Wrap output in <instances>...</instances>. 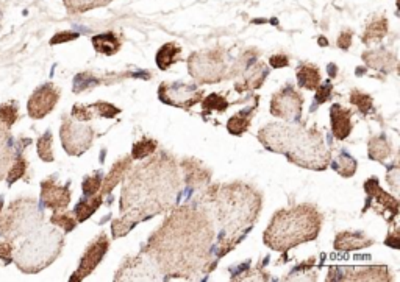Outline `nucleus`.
I'll return each instance as SVG.
<instances>
[{"label":"nucleus","mask_w":400,"mask_h":282,"mask_svg":"<svg viewBox=\"0 0 400 282\" xmlns=\"http://www.w3.org/2000/svg\"><path fill=\"white\" fill-rule=\"evenodd\" d=\"M216 228L204 206L179 207L149 239L141 253L147 254L164 278L197 279L208 273L213 259Z\"/></svg>","instance_id":"f257e3e1"},{"label":"nucleus","mask_w":400,"mask_h":282,"mask_svg":"<svg viewBox=\"0 0 400 282\" xmlns=\"http://www.w3.org/2000/svg\"><path fill=\"white\" fill-rule=\"evenodd\" d=\"M180 172L169 153H158L152 160L129 170L121 194V217L113 221L114 239L127 236L138 223L172 209L180 194Z\"/></svg>","instance_id":"f03ea898"},{"label":"nucleus","mask_w":400,"mask_h":282,"mask_svg":"<svg viewBox=\"0 0 400 282\" xmlns=\"http://www.w3.org/2000/svg\"><path fill=\"white\" fill-rule=\"evenodd\" d=\"M263 204L261 195L243 182L206 187L204 207L210 214L214 228L218 226V244L213 254L222 257L230 253L255 225Z\"/></svg>","instance_id":"7ed1b4c3"},{"label":"nucleus","mask_w":400,"mask_h":282,"mask_svg":"<svg viewBox=\"0 0 400 282\" xmlns=\"http://www.w3.org/2000/svg\"><path fill=\"white\" fill-rule=\"evenodd\" d=\"M266 150L285 155L288 161L304 169L322 172L331 162V152L318 127L300 122L269 123L258 131Z\"/></svg>","instance_id":"20e7f679"},{"label":"nucleus","mask_w":400,"mask_h":282,"mask_svg":"<svg viewBox=\"0 0 400 282\" xmlns=\"http://www.w3.org/2000/svg\"><path fill=\"white\" fill-rule=\"evenodd\" d=\"M321 226L322 214L313 204H299L274 214L263 234V242L274 251L286 253L291 248L314 240Z\"/></svg>","instance_id":"39448f33"},{"label":"nucleus","mask_w":400,"mask_h":282,"mask_svg":"<svg viewBox=\"0 0 400 282\" xmlns=\"http://www.w3.org/2000/svg\"><path fill=\"white\" fill-rule=\"evenodd\" d=\"M64 245V234L52 223H43L38 229L21 239L14 245L13 262L22 273L35 275L54 263Z\"/></svg>","instance_id":"423d86ee"},{"label":"nucleus","mask_w":400,"mask_h":282,"mask_svg":"<svg viewBox=\"0 0 400 282\" xmlns=\"http://www.w3.org/2000/svg\"><path fill=\"white\" fill-rule=\"evenodd\" d=\"M43 223H46V215L35 198H19L0 212V237L14 246L18 240L38 229Z\"/></svg>","instance_id":"0eeeda50"},{"label":"nucleus","mask_w":400,"mask_h":282,"mask_svg":"<svg viewBox=\"0 0 400 282\" xmlns=\"http://www.w3.org/2000/svg\"><path fill=\"white\" fill-rule=\"evenodd\" d=\"M189 75L202 85L219 83L230 78L236 73L235 68H230L227 55L222 48H210V51L194 52L186 63Z\"/></svg>","instance_id":"6e6552de"},{"label":"nucleus","mask_w":400,"mask_h":282,"mask_svg":"<svg viewBox=\"0 0 400 282\" xmlns=\"http://www.w3.org/2000/svg\"><path fill=\"white\" fill-rule=\"evenodd\" d=\"M60 137L66 153L69 156H81L93 145L96 132L86 122H80L64 115L60 128Z\"/></svg>","instance_id":"1a4fd4ad"},{"label":"nucleus","mask_w":400,"mask_h":282,"mask_svg":"<svg viewBox=\"0 0 400 282\" xmlns=\"http://www.w3.org/2000/svg\"><path fill=\"white\" fill-rule=\"evenodd\" d=\"M364 192H366V195H368V198H366L363 212L372 209L379 215H381V217L385 219L389 225L394 226L396 219L399 215L397 198L389 195L388 192H385V190L381 189L377 177H372L364 182Z\"/></svg>","instance_id":"9d476101"},{"label":"nucleus","mask_w":400,"mask_h":282,"mask_svg":"<svg viewBox=\"0 0 400 282\" xmlns=\"http://www.w3.org/2000/svg\"><path fill=\"white\" fill-rule=\"evenodd\" d=\"M204 94L202 88H199L197 85H186L183 81L161 83V86L158 88L160 102L186 111L202 100Z\"/></svg>","instance_id":"9b49d317"},{"label":"nucleus","mask_w":400,"mask_h":282,"mask_svg":"<svg viewBox=\"0 0 400 282\" xmlns=\"http://www.w3.org/2000/svg\"><path fill=\"white\" fill-rule=\"evenodd\" d=\"M304 95L293 85L281 88L277 94L272 95L271 114L274 118L286 122H300L302 118Z\"/></svg>","instance_id":"f8f14e48"},{"label":"nucleus","mask_w":400,"mask_h":282,"mask_svg":"<svg viewBox=\"0 0 400 282\" xmlns=\"http://www.w3.org/2000/svg\"><path fill=\"white\" fill-rule=\"evenodd\" d=\"M116 281H156L166 279L155 262L144 253H139L136 257H129L121 268L118 275L114 276Z\"/></svg>","instance_id":"ddd939ff"},{"label":"nucleus","mask_w":400,"mask_h":282,"mask_svg":"<svg viewBox=\"0 0 400 282\" xmlns=\"http://www.w3.org/2000/svg\"><path fill=\"white\" fill-rule=\"evenodd\" d=\"M60 89H58L54 83H46L35 89V93L31 94L27 103V111L31 119L39 120L44 119L47 114L55 110L56 103L60 102Z\"/></svg>","instance_id":"4468645a"},{"label":"nucleus","mask_w":400,"mask_h":282,"mask_svg":"<svg viewBox=\"0 0 400 282\" xmlns=\"http://www.w3.org/2000/svg\"><path fill=\"white\" fill-rule=\"evenodd\" d=\"M108 248H110V239L102 232L88 245L85 254L81 256L79 268L71 276V281H83L88 275H91L97 268V265L104 261Z\"/></svg>","instance_id":"2eb2a0df"},{"label":"nucleus","mask_w":400,"mask_h":282,"mask_svg":"<svg viewBox=\"0 0 400 282\" xmlns=\"http://www.w3.org/2000/svg\"><path fill=\"white\" fill-rule=\"evenodd\" d=\"M329 281H391L388 267H330Z\"/></svg>","instance_id":"dca6fc26"},{"label":"nucleus","mask_w":400,"mask_h":282,"mask_svg":"<svg viewBox=\"0 0 400 282\" xmlns=\"http://www.w3.org/2000/svg\"><path fill=\"white\" fill-rule=\"evenodd\" d=\"M71 203V187L69 184L58 186L55 177H50L41 182V204L52 211L68 209Z\"/></svg>","instance_id":"f3484780"},{"label":"nucleus","mask_w":400,"mask_h":282,"mask_svg":"<svg viewBox=\"0 0 400 282\" xmlns=\"http://www.w3.org/2000/svg\"><path fill=\"white\" fill-rule=\"evenodd\" d=\"M122 110L118 106L106 102H96L93 105H74L71 118L77 119L80 122H91L93 119H114L119 115Z\"/></svg>","instance_id":"a211bd4d"},{"label":"nucleus","mask_w":400,"mask_h":282,"mask_svg":"<svg viewBox=\"0 0 400 282\" xmlns=\"http://www.w3.org/2000/svg\"><path fill=\"white\" fill-rule=\"evenodd\" d=\"M241 73H243V80L236 83L235 89H236V93L243 94V93H247V90L261 88L266 77L269 75V69H268V66L263 63H254Z\"/></svg>","instance_id":"6ab92c4d"},{"label":"nucleus","mask_w":400,"mask_h":282,"mask_svg":"<svg viewBox=\"0 0 400 282\" xmlns=\"http://www.w3.org/2000/svg\"><path fill=\"white\" fill-rule=\"evenodd\" d=\"M330 120H331V131L333 136L338 140H344L352 132L354 123H352V111L346 110L341 105L335 103L330 108Z\"/></svg>","instance_id":"aec40b11"},{"label":"nucleus","mask_w":400,"mask_h":282,"mask_svg":"<svg viewBox=\"0 0 400 282\" xmlns=\"http://www.w3.org/2000/svg\"><path fill=\"white\" fill-rule=\"evenodd\" d=\"M16 155V147L13 145L11 131L0 122V181H2L8 170H10Z\"/></svg>","instance_id":"412c9836"},{"label":"nucleus","mask_w":400,"mask_h":282,"mask_svg":"<svg viewBox=\"0 0 400 282\" xmlns=\"http://www.w3.org/2000/svg\"><path fill=\"white\" fill-rule=\"evenodd\" d=\"M131 161H133L131 156H125L113 165L111 170L108 172V175L102 181V187H100V190L97 192L100 197L105 198L113 192V189L118 186V182L122 181V178L127 175L129 170L131 169Z\"/></svg>","instance_id":"4be33fe9"},{"label":"nucleus","mask_w":400,"mask_h":282,"mask_svg":"<svg viewBox=\"0 0 400 282\" xmlns=\"http://www.w3.org/2000/svg\"><path fill=\"white\" fill-rule=\"evenodd\" d=\"M388 19L383 14H374L372 18L366 22L364 33L361 35L363 43L371 47L375 44H380V41L388 35Z\"/></svg>","instance_id":"5701e85b"},{"label":"nucleus","mask_w":400,"mask_h":282,"mask_svg":"<svg viewBox=\"0 0 400 282\" xmlns=\"http://www.w3.org/2000/svg\"><path fill=\"white\" fill-rule=\"evenodd\" d=\"M375 240L368 237L364 232H339L335 239V250L338 251H354L361 250V248H369L374 245Z\"/></svg>","instance_id":"b1692460"},{"label":"nucleus","mask_w":400,"mask_h":282,"mask_svg":"<svg viewBox=\"0 0 400 282\" xmlns=\"http://www.w3.org/2000/svg\"><path fill=\"white\" fill-rule=\"evenodd\" d=\"M363 60L371 69L381 70L383 73H389L391 70H394L397 66L396 55L388 52L386 48H377V51L364 52Z\"/></svg>","instance_id":"393cba45"},{"label":"nucleus","mask_w":400,"mask_h":282,"mask_svg":"<svg viewBox=\"0 0 400 282\" xmlns=\"http://www.w3.org/2000/svg\"><path fill=\"white\" fill-rule=\"evenodd\" d=\"M183 173H185L186 178V186L189 187H197L199 184L208 187V182H210L211 173L208 169H204V165L199 161L194 160H185L181 162Z\"/></svg>","instance_id":"a878e982"},{"label":"nucleus","mask_w":400,"mask_h":282,"mask_svg":"<svg viewBox=\"0 0 400 282\" xmlns=\"http://www.w3.org/2000/svg\"><path fill=\"white\" fill-rule=\"evenodd\" d=\"M125 75H119V77H113V75H106V77H97L94 75L93 72H81L79 73L77 77L74 78V88L72 90L75 94H80L83 93V90H86V89H93L99 85H111V83H118L124 78Z\"/></svg>","instance_id":"bb28decb"},{"label":"nucleus","mask_w":400,"mask_h":282,"mask_svg":"<svg viewBox=\"0 0 400 282\" xmlns=\"http://www.w3.org/2000/svg\"><path fill=\"white\" fill-rule=\"evenodd\" d=\"M296 75H297V83L300 88H304L306 90H314L321 85L322 77H321V70L316 64L311 63H302L297 66L296 69Z\"/></svg>","instance_id":"cd10ccee"},{"label":"nucleus","mask_w":400,"mask_h":282,"mask_svg":"<svg viewBox=\"0 0 400 282\" xmlns=\"http://www.w3.org/2000/svg\"><path fill=\"white\" fill-rule=\"evenodd\" d=\"M91 43H93V47L97 53H102L106 56L116 55L122 47V39L119 35H116L114 31H106L102 33V35H96L91 39Z\"/></svg>","instance_id":"c85d7f7f"},{"label":"nucleus","mask_w":400,"mask_h":282,"mask_svg":"<svg viewBox=\"0 0 400 282\" xmlns=\"http://www.w3.org/2000/svg\"><path fill=\"white\" fill-rule=\"evenodd\" d=\"M258 106V100L254 103L252 108H244L243 111H239L238 114L233 115L227 122V131L233 136H243L244 132L250 128V120H252V115Z\"/></svg>","instance_id":"c756f323"},{"label":"nucleus","mask_w":400,"mask_h":282,"mask_svg":"<svg viewBox=\"0 0 400 282\" xmlns=\"http://www.w3.org/2000/svg\"><path fill=\"white\" fill-rule=\"evenodd\" d=\"M181 56V47L175 43L164 44L160 51L156 52V66L160 70H169L175 63L180 61Z\"/></svg>","instance_id":"7c9ffc66"},{"label":"nucleus","mask_w":400,"mask_h":282,"mask_svg":"<svg viewBox=\"0 0 400 282\" xmlns=\"http://www.w3.org/2000/svg\"><path fill=\"white\" fill-rule=\"evenodd\" d=\"M102 203H104V198L99 194L93 197H83L74 209L75 220H77V223H83L86 219H89L100 206H102Z\"/></svg>","instance_id":"2f4dec72"},{"label":"nucleus","mask_w":400,"mask_h":282,"mask_svg":"<svg viewBox=\"0 0 400 282\" xmlns=\"http://www.w3.org/2000/svg\"><path fill=\"white\" fill-rule=\"evenodd\" d=\"M369 157L372 161L383 162L393 155V148H391L389 140L385 135H380L377 137H372L369 140Z\"/></svg>","instance_id":"473e14b6"},{"label":"nucleus","mask_w":400,"mask_h":282,"mask_svg":"<svg viewBox=\"0 0 400 282\" xmlns=\"http://www.w3.org/2000/svg\"><path fill=\"white\" fill-rule=\"evenodd\" d=\"M22 148H24V147H22ZM22 148H21V150H19V148H16V155H14L13 164H11L10 170H8V173H6V182H8V186H11L13 182H16L18 179L24 178L25 173H27L29 162H27V160H25V157H24V155H22Z\"/></svg>","instance_id":"72a5a7b5"},{"label":"nucleus","mask_w":400,"mask_h":282,"mask_svg":"<svg viewBox=\"0 0 400 282\" xmlns=\"http://www.w3.org/2000/svg\"><path fill=\"white\" fill-rule=\"evenodd\" d=\"M110 2H113V0H63L64 6L68 8V11L72 14L96 10V8L106 6Z\"/></svg>","instance_id":"f704fd0d"},{"label":"nucleus","mask_w":400,"mask_h":282,"mask_svg":"<svg viewBox=\"0 0 400 282\" xmlns=\"http://www.w3.org/2000/svg\"><path fill=\"white\" fill-rule=\"evenodd\" d=\"M230 103L227 102V98L222 97L221 94H210L204 98L202 102V118L206 119L208 114L211 113H225L229 110Z\"/></svg>","instance_id":"c9c22d12"},{"label":"nucleus","mask_w":400,"mask_h":282,"mask_svg":"<svg viewBox=\"0 0 400 282\" xmlns=\"http://www.w3.org/2000/svg\"><path fill=\"white\" fill-rule=\"evenodd\" d=\"M356 161L352 155H349L346 152H341V155L338 156V160L335 162H331V167L335 170L338 175L344 177V178H350L355 175L356 172Z\"/></svg>","instance_id":"e433bc0d"},{"label":"nucleus","mask_w":400,"mask_h":282,"mask_svg":"<svg viewBox=\"0 0 400 282\" xmlns=\"http://www.w3.org/2000/svg\"><path fill=\"white\" fill-rule=\"evenodd\" d=\"M158 148V142L155 139H149V137H143L138 142H135L131 148V160H146L150 155H154Z\"/></svg>","instance_id":"4c0bfd02"},{"label":"nucleus","mask_w":400,"mask_h":282,"mask_svg":"<svg viewBox=\"0 0 400 282\" xmlns=\"http://www.w3.org/2000/svg\"><path fill=\"white\" fill-rule=\"evenodd\" d=\"M50 223L52 225L61 228L64 232H71L75 226H77V220L74 215L68 211H54L52 217H50Z\"/></svg>","instance_id":"58836bf2"},{"label":"nucleus","mask_w":400,"mask_h":282,"mask_svg":"<svg viewBox=\"0 0 400 282\" xmlns=\"http://www.w3.org/2000/svg\"><path fill=\"white\" fill-rule=\"evenodd\" d=\"M350 103L355 105L363 115H368L369 113L374 111L372 97L361 93V90H358V89H354L352 93H350Z\"/></svg>","instance_id":"ea45409f"},{"label":"nucleus","mask_w":400,"mask_h":282,"mask_svg":"<svg viewBox=\"0 0 400 282\" xmlns=\"http://www.w3.org/2000/svg\"><path fill=\"white\" fill-rule=\"evenodd\" d=\"M19 119V106L18 102L11 100L8 103H4L0 106V122L6 125L8 128H11L14 125V122Z\"/></svg>","instance_id":"a19ab883"},{"label":"nucleus","mask_w":400,"mask_h":282,"mask_svg":"<svg viewBox=\"0 0 400 282\" xmlns=\"http://www.w3.org/2000/svg\"><path fill=\"white\" fill-rule=\"evenodd\" d=\"M52 142H54V137H52V131L47 130L44 136H41L38 140V155L43 161L46 162H54V148H52Z\"/></svg>","instance_id":"79ce46f5"},{"label":"nucleus","mask_w":400,"mask_h":282,"mask_svg":"<svg viewBox=\"0 0 400 282\" xmlns=\"http://www.w3.org/2000/svg\"><path fill=\"white\" fill-rule=\"evenodd\" d=\"M102 181H104V178L100 172H96V173H93V175L85 177V179H83V184H81L83 195L85 197L96 195L100 190V187H102Z\"/></svg>","instance_id":"37998d69"},{"label":"nucleus","mask_w":400,"mask_h":282,"mask_svg":"<svg viewBox=\"0 0 400 282\" xmlns=\"http://www.w3.org/2000/svg\"><path fill=\"white\" fill-rule=\"evenodd\" d=\"M314 90H316V97H314V106L311 105V113L316 111V106L318 105H322L330 100L333 94V85L330 81H325L324 85H319Z\"/></svg>","instance_id":"c03bdc74"},{"label":"nucleus","mask_w":400,"mask_h":282,"mask_svg":"<svg viewBox=\"0 0 400 282\" xmlns=\"http://www.w3.org/2000/svg\"><path fill=\"white\" fill-rule=\"evenodd\" d=\"M13 250H14L13 244H10L8 240L0 237V261L6 265L11 263L13 262Z\"/></svg>","instance_id":"a18cd8bd"},{"label":"nucleus","mask_w":400,"mask_h":282,"mask_svg":"<svg viewBox=\"0 0 400 282\" xmlns=\"http://www.w3.org/2000/svg\"><path fill=\"white\" fill-rule=\"evenodd\" d=\"M77 38H79V33L63 31V33H58L56 36H54L52 41H50V44H60V43H66V41H72V39H77Z\"/></svg>","instance_id":"49530a36"},{"label":"nucleus","mask_w":400,"mask_h":282,"mask_svg":"<svg viewBox=\"0 0 400 282\" xmlns=\"http://www.w3.org/2000/svg\"><path fill=\"white\" fill-rule=\"evenodd\" d=\"M269 63L274 69H281L289 66V58L286 55H272Z\"/></svg>","instance_id":"de8ad7c7"},{"label":"nucleus","mask_w":400,"mask_h":282,"mask_svg":"<svg viewBox=\"0 0 400 282\" xmlns=\"http://www.w3.org/2000/svg\"><path fill=\"white\" fill-rule=\"evenodd\" d=\"M352 35H354L352 30H344L341 33L338 38V47L343 48V51H347L350 44H352Z\"/></svg>","instance_id":"09e8293b"},{"label":"nucleus","mask_w":400,"mask_h":282,"mask_svg":"<svg viewBox=\"0 0 400 282\" xmlns=\"http://www.w3.org/2000/svg\"><path fill=\"white\" fill-rule=\"evenodd\" d=\"M385 244L388 246H391V248H394V250H397V248H399V234H397V232H393V234H389V237L386 239Z\"/></svg>","instance_id":"8fccbe9b"},{"label":"nucleus","mask_w":400,"mask_h":282,"mask_svg":"<svg viewBox=\"0 0 400 282\" xmlns=\"http://www.w3.org/2000/svg\"><path fill=\"white\" fill-rule=\"evenodd\" d=\"M4 209V197H0V212Z\"/></svg>","instance_id":"3c124183"}]
</instances>
